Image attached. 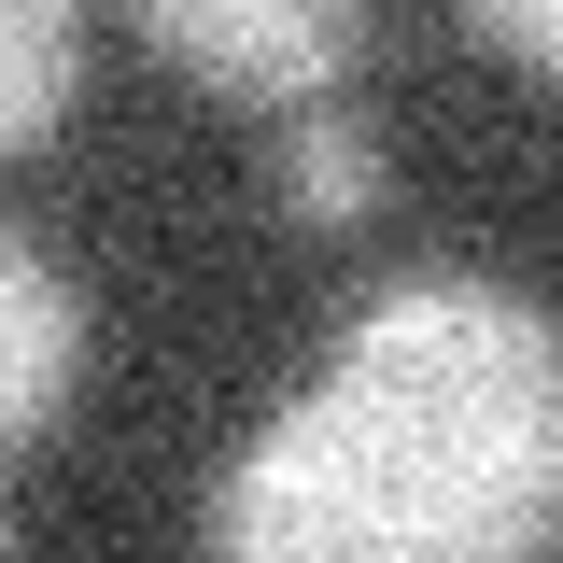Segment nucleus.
Returning a JSON list of instances; mask_svg holds the SVG:
<instances>
[{
    "label": "nucleus",
    "mask_w": 563,
    "mask_h": 563,
    "mask_svg": "<svg viewBox=\"0 0 563 563\" xmlns=\"http://www.w3.org/2000/svg\"><path fill=\"white\" fill-rule=\"evenodd\" d=\"M198 536L225 563H521L563 536V324L479 268L380 282L339 366L254 422Z\"/></svg>",
    "instance_id": "f257e3e1"
},
{
    "label": "nucleus",
    "mask_w": 563,
    "mask_h": 563,
    "mask_svg": "<svg viewBox=\"0 0 563 563\" xmlns=\"http://www.w3.org/2000/svg\"><path fill=\"white\" fill-rule=\"evenodd\" d=\"M141 43L211 85V99H240V113H296V99H324L352 57H366V29H380V0H128Z\"/></svg>",
    "instance_id": "f03ea898"
},
{
    "label": "nucleus",
    "mask_w": 563,
    "mask_h": 563,
    "mask_svg": "<svg viewBox=\"0 0 563 563\" xmlns=\"http://www.w3.org/2000/svg\"><path fill=\"white\" fill-rule=\"evenodd\" d=\"M85 352H99L85 282H70L43 240H14V225H0V451H14V437H43V422L85 395Z\"/></svg>",
    "instance_id": "7ed1b4c3"
},
{
    "label": "nucleus",
    "mask_w": 563,
    "mask_h": 563,
    "mask_svg": "<svg viewBox=\"0 0 563 563\" xmlns=\"http://www.w3.org/2000/svg\"><path fill=\"white\" fill-rule=\"evenodd\" d=\"M268 198H282V225H310V240H352L366 211L395 198V155L352 128V113H282V155H268Z\"/></svg>",
    "instance_id": "20e7f679"
},
{
    "label": "nucleus",
    "mask_w": 563,
    "mask_h": 563,
    "mask_svg": "<svg viewBox=\"0 0 563 563\" xmlns=\"http://www.w3.org/2000/svg\"><path fill=\"white\" fill-rule=\"evenodd\" d=\"M85 85V0H0V169L43 155Z\"/></svg>",
    "instance_id": "39448f33"
},
{
    "label": "nucleus",
    "mask_w": 563,
    "mask_h": 563,
    "mask_svg": "<svg viewBox=\"0 0 563 563\" xmlns=\"http://www.w3.org/2000/svg\"><path fill=\"white\" fill-rule=\"evenodd\" d=\"M465 14V43H493L507 70H550L563 85V0H451Z\"/></svg>",
    "instance_id": "423d86ee"
},
{
    "label": "nucleus",
    "mask_w": 563,
    "mask_h": 563,
    "mask_svg": "<svg viewBox=\"0 0 563 563\" xmlns=\"http://www.w3.org/2000/svg\"><path fill=\"white\" fill-rule=\"evenodd\" d=\"M0 536H14V521H0Z\"/></svg>",
    "instance_id": "0eeeda50"
}]
</instances>
